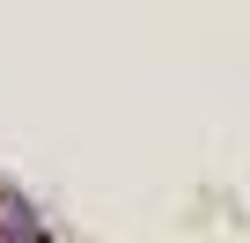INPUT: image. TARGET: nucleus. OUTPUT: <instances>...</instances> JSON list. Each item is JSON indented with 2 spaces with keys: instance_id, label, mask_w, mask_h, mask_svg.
<instances>
[{
  "instance_id": "1",
  "label": "nucleus",
  "mask_w": 250,
  "mask_h": 243,
  "mask_svg": "<svg viewBox=\"0 0 250 243\" xmlns=\"http://www.w3.org/2000/svg\"><path fill=\"white\" fill-rule=\"evenodd\" d=\"M0 228H8V243H44V221H37L15 192H0Z\"/></svg>"
}]
</instances>
